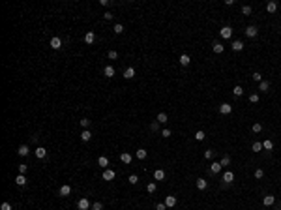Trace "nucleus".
Returning <instances> with one entry per match:
<instances>
[{
  "label": "nucleus",
  "mask_w": 281,
  "mask_h": 210,
  "mask_svg": "<svg viewBox=\"0 0 281 210\" xmlns=\"http://www.w3.org/2000/svg\"><path fill=\"white\" fill-rule=\"evenodd\" d=\"M15 184H17V186H26V176H24V175H19L17 178H15Z\"/></svg>",
  "instance_id": "20"
},
{
  "label": "nucleus",
  "mask_w": 281,
  "mask_h": 210,
  "mask_svg": "<svg viewBox=\"0 0 281 210\" xmlns=\"http://www.w3.org/2000/svg\"><path fill=\"white\" fill-rule=\"evenodd\" d=\"M204 137H206V133H204L202 130H199V131L195 133V139H197V141H202V139H204Z\"/></svg>",
  "instance_id": "34"
},
{
  "label": "nucleus",
  "mask_w": 281,
  "mask_h": 210,
  "mask_svg": "<svg viewBox=\"0 0 281 210\" xmlns=\"http://www.w3.org/2000/svg\"><path fill=\"white\" fill-rule=\"evenodd\" d=\"M92 210H103V204H101L99 201H96L94 204H92Z\"/></svg>",
  "instance_id": "39"
},
{
  "label": "nucleus",
  "mask_w": 281,
  "mask_h": 210,
  "mask_svg": "<svg viewBox=\"0 0 281 210\" xmlns=\"http://www.w3.org/2000/svg\"><path fill=\"white\" fill-rule=\"evenodd\" d=\"M109 58H112V60L118 58V53H116V51H109Z\"/></svg>",
  "instance_id": "49"
},
{
  "label": "nucleus",
  "mask_w": 281,
  "mask_h": 210,
  "mask_svg": "<svg viewBox=\"0 0 281 210\" xmlns=\"http://www.w3.org/2000/svg\"><path fill=\"white\" fill-rule=\"evenodd\" d=\"M26 173V165L24 163H19V175H24Z\"/></svg>",
  "instance_id": "44"
},
{
  "label": "nucleus",
  "mask_w": 281,
  "mask_h": 210,
  "mask_svg": "<svg viewBox=\"0 0 281 210\" xmlns=\"http://www.w3.org/2000/svg\"><path fill=\"white\" fill-rule=\"evenodd\" d=\"M242 13L244 15H251V6H244L242 8Z\"/></svg>",
  "instance_id": "43"
},
{
  "label": "nucleus",
  "mask_w": 281,
  "mask_h": 210,
  "mask_svg": "<svg viewBox=\"0 0 281 210\" xmlns=\"http://www.w3.org/2000/svg\"><path fill=\"white\" fill-rule=\"evenodd\" d=\"M249 103H259V94H251V96H249Z\"/></svg>",
  "instance_id": "38"
},
{
  "label": "nucleus",
  "mask_w": 281,
  "mask_h": 210,
  "mask_svg": "<svg viewBox=\"0 0 281 210\" xmlns=\"http://www.w3.org/2000/svg\"><path fill=\"white\" fill-rule=\"evenodd\" d=\"M197 188L199 189H206L208 188V182L204 180V178H197Z\"/></svg>",
  "instance_id": "21"
},
{
  "label": "nucleus",
  "mask_w": 281,
  "mask_h": 210,
  "mask_svg": "<svg viewBox=\"0 0 281 210\" xmlns=\"http://www.w3.org/2000/svg\"><path fill=\"white\" fill-rule=\"evenodd\" d=\"M139 182V176L137 175H129V184H137Z\"/></svg>",
  "instance_id": "45"
},
{
  "label": "nucleus",
  "mask_w": 281,
  "mask_h": 210,
  "mask_svg": "<svg viewBox=\"0 0 281 210\" xmlns=\"http://www.w3.org/2000/svg\"><path fill=\"white\" fill-rule=\"evenodd\" d=\"M156 188H157V186H156V184H154V182H150V184H146V191H148V193H154V191H156Z\"/></svg>",
  "instance_id": "33"
},
{
  "label": "nucleus",
  "mask_w": 281,
  "mask_h": 210,
  "mask_svg": "<svg viewBox=\"0 0 281 210\" xmlns=\"http://www.w3.org/2000/svg\"><path fill=\"white\" fill-rule=\"evenodd\" d=\"M232 180H234V173L227 171V173H225V175H223V182H225V184H231Z\"/></svg>",
  "instance_id": "16"
},
{
  "label": "nucleus",
  "mask_w": 281,
  "mask_h": 210,
  "mask_svg": "<svg viewBox=\"0 0 281 210\" xmlns=\"http://www.w3.org/2000/svg\"><path fill=\"white\" fill-rule=\"evenodd\" d=\"M274 203H275V197H274V195H264V199H262V204H264V206H272Z\"/></svg>",
  "instance_id": "11"
},
{
  "label": "nucleus",
  "mask_w": 281,
  "mask_h": 210,
  "mask_svg": "<svg viewBox=\"0 0 281 210\" xmlns=\"http://www.w3.org/2000/svg\"><path fill=\"white\" fill-rule=\"evenodd\" d=\"M112 30H114L116 34H122V32H124V27H122L120 23H116V24H114V28H112Z\"/></svg>",
  "instance_id": "37"
},
{
  "label": "nucleus",
  "mask_w": 281,
  "mask_h": 210,
  "mask_svg": "<svg viewBox=\"0 0 281 210\" xmlns=\"http://www.w3.org/2000/svg\"><path fill=\"white\" fill-rule=\"evenodd\" d=\"M58 195L60 197H68V195H71V186H68V184H66V186H62L58 189Z\"/></svg>",
  "instance_id": "5"
},
{
  "label": "nucleus",
  "mask_w": 281,
  "mask_h": 210,
  "mask_svg": "<svg viewBox=\"0 0 281 210\" xmlns=\"http://www.w3.org/2000/svg\"><path fill=\"white\" fill-rule=\"evenodd\" d=\"M154 178L156 180H165V171H163V169H157L154 173Z\"/></svg>",
  "instance_id": "19"
},
{
  "label": "nucleus",
  "mask_w": 281,
  "mask_h": 210,
  "mask_svg": "<svg viewBox=\"0 0 281 210\" xmlns=\"http://www.w3.org/2000/svg\"><path fill=\"white\" fill-rule=\"evenodd\" d=\"M94 42H96V34H94V32H86V34H84V43H86V45H92Z\"/></svg>",
  "instance_id": "7"
},
{
  "label": "nucleus",
  "mask_w": 281,
  "mask_h": 210,
  "mask_svg": "<svg viewBox=\"0 0 281 210\" xmlns=\"http://www.w3.org/2000/svg\"><path fill=\"white\" fill-rule=\"evenodd\" d=\"M262 148H264V150H272V148H274V143L270 141V139H266V141L262 143Z\"/></svg>",
  "instance_id": "29"
},
{
  "label": "nucleus",
  "mask_w": 281,
  "mask_h": 210,
  "mask_svg": "<svg viewBox=\"0 0 281 210\" xmlns=\"http://www.w3.org/2000/svg\"><path fill=\"white\" fill-rule=\"evenodd\" d=\"M120 160L124 163H131V154H127V152H124V154L120 156Z\"/></svg>",
  "instance_id": "30"
},
{
  "label": "nucleus",
  "mask_w": 281,
  "mask_h": 210,
  "mask_svg": "<svg viewBox=\"0 0 281 210\" xmlns=\"http://www.w3.org/2000/svg\"><path fill=\"white\" fill-rule=\"evenodd\" d=\"M114 176H116V173H114V171H111V169H105V171H103V175H101V178H103V180H112Z\"/></svg>",
  "instance_id": "6"
},
{
  "label": "nucleus",
  "mask_w": 281,
  "mask_h": 210,
  "mask_svg": "<svg viewBox=\"0 0 281 210\" xmlns=\"http://www.w3.org/2000/svg\"><path fill=\"white\" fill-rule=\"evenodd\" d=\"M150 130H152V131H157V130H159V122H157V120L152 122V124H150Z\"/></svg>",
  "instance_id": "40"
},
{
  "label": "nucleus",
  "mask_w": 281,
  "mask_h": 210,
  "mask_svg": "<svg viewBox=\"0 0 281 210\" xmlns=\"http://www.w3.org/2000/svg\"><path fill=\"white\" fill-rule=\"evenodd\" d=\"M156 210H167V204L165 203H157L156 204Z\"/></svg>",
  "instance_id": "47"
},
{
  "label": "nucleus",
  "mask_w": 281,
  "mask_h": 210,
  "mask_svg": "<svg viewBox=\"0 0 281 210\" xmlns=\"http://www.w3.org/2000/svg\"><path fill=\"white\" fill-rule=\"evenodd\" d=\"M81 126H83L84 130H88V126H90V120H88V118H83V120H81Z\"/></svg>",
  "instance_id": "42"
},
{
  "label": "nucleus",
  "mask_w": 281,
  "mask_h": 210,
  "mask_svg": "<svg viewBox=\"0 0 281 210\" xmlns=\"http://www.w3.org/2000/svg\"><path fill=\"white\" fill-rule=\"evenodd\" d=\"M231 49L234 51V53H238V51H242V49H244V42H240V39H236V42H232Z\"/></svg>",
  "instance_id": "12"
},
{
  "label": "nucleus",
  "mask_w": 281,
  "mask_h": 210,
  "mask_svg": "<svg viewBox=\"0 0 281 210\" xmlns=\"http://www.w3.org/2000/svg\"><path fill=\"white\" fill-rule=\"evenodd\" d=\"M212 49H214V53H216V54H221L223 51H225V47H223L219 42H214V43H212Z\"/></svg>",
  "instance_id": "10"
},
{
  "label": "nucleus",
  "mask_w": 281,
  "mask_h": 210,
  "mask_svg": "<svg viewBox=\"0 0 281 210\" xmlns=\"http://www.w3.org/2000/svg\"><path fill=\"white\" fill-rule=\"evenodd\" d=\"M204 158H206V160H212V158H214V150H204Z\"/></svg>",
  "instance_id": "41"
},
{
  "label": "nucleus",
  "mask_w": 281,
  "mask_h": 210,
  "mask_svg": "<svg viewBox=\"0 0 281 210\" xmlns=\"http://www.w3.org/2000/svg\"><path fill=\"white\" fill-rule=\"evenodd\" d=\"M189 62H191L189 54H182V56H180V64H182V66H189Z\"/></svg>",
  "instance_id": "23"
},
{
  "label": "nucleus",
  "mask_w": 281,
  "mask_h": 210,
  "mask_svg": "<svg viewBox=\"0 0 281 210\" xmlns=\"http://www.w3.org/2000/svg\"><path fill=\"white\" fill-rule=\"evenodd\" d=\"M157 122H159V124H165V122L169 120V116H167V113H159V115H157V118H156Z\"/></svg>",
  "instance_id": "24"
},
{
  "label": "nucleus",
  "mask_w": 281,
  "mask_h": 210,
  "mask_svg": "<svg viewBox=\"0 0 281 210\" xmlns=\"http://www.w3.org/2000/svg\"><path fill=\"white\" fill-rule=\"evenodd\" d=\"M260 130H262V126H260V124H259V122H255V124L251 126V131H253V133H259Z\"/></svg>",
  "instance_id": "36"
},
{
  "label": "nucleus",
  "mask_w": 281,
  "mask_h": 210,
  "mask_svg": "<svg viewBox=\"0 0 281 210\" xmlns=\"http://www.w3.org/2000/svg\"><path fill=\"white\" fill-rule=\"evenodd\" d=\"M251 148H253V152H260V150H262V143H259V141H255V143H253V146H251Z\"/></svg>",
  "instance_id": "32"
},
{
  "label": "nucleus",
  "mask_w": 281,
  "mask_h": 210,
  "mask_svg": "<svg viewBox=\"0 0 281 210\" xmlns=\"http://www.w3.org/2000/svg\"><path fill=\"white\" fill-rule=\"evenodd\" d=\"M103 17L107 19V21H111V19H112V17H114V15H112L111 11H105V13H103Z\"/></svg>",
  "instance_id": "50"
},
{
  "label": "nucleus",
  "mask_w": 281,
  "mask_h": 210,
  "mask_svg": "<svg viewBox=\"0 0 281 210\" xmlns=\"http://www.w3.org/2000/svg\"><path fill=\"white\" fill-rule=\"evenodd\" d=\"M232 94L236 96V98H240V96L244 94V88H242V86H238V85H236V86H234V88H232Z\"/></svg>",
  "instance_id": "28"
},
{
  "label": "nucleus",
  "mask_w": 281,
  "mask_h": 210,
  "mask_svg": "<svg viewBox=\"0 0 281 210\" xmlns=\"http://www.w3.org/2000/svg\"><path fill=\"white\" fill-rule=\"evenodd\" d=\"M260 79H262V75H260L259 71H255V73H253V81H260Z\"/></svg>",
  "instance_id": "51"
},
{
  "label": "nucleus",
  "mask_w": 281,
  "mask_h": 210,
  "mask_svg": "<svg viewBox=\"0 0 281 210\" xmlns=\"http://www.w3.org/2000/svg\"><path fill=\"white\" fill-rule=\"evenodd\" d=\"M28 152H30V150H28V146H26V145H21V146L17 148V154L21 156V158H24V156H28Z\"/></svg>",
  "instance_id": "14"
},
{
  "label": "nucleus",
  "mask_w": 281,
  "mask_h": 210,
  "mask_svg": "<svg viewBox=\"0 0 281 210\" xmlns=\"http://www.w3.org/2000/svg\"><path fill=\"white\" fill-rule=\"evenodd\" d=\"M165 204H167V206H174V204H176V197L174 195H169L165 199Z\"/></svg>",
  "instance_id": "27"
},
{
  "label": "nucleus",
  "mask_w": 281,
  "mask_h": 210,
  "mask_svg": "<svg viewBox=\"0 0 281 210\" xmlns=\"http://www.w3.org/2000/svg\"><path fill=\"white\" fill-rule=\"evenodd\" d=\"M161 137H171V130H163L161 131Z\"/></svg>",
  "instance_id": "52"
},
{
  "label": "nucleus",
  "mask_w": 281,
  "mask_h": 210,
  "mask_svg": "<svg viewBox=\"0 0 281 210\" xmlns=\"http://www.w3.org/2000/svg\"><path fill=\"white\" fill-rule=\"evenodd\" d=\"M137 158H139V160H146V150L144 148H139V150H137Z\"/></svg>",
  "instance_id": "31"
},
{
  "label": "nucleus",
  "mask_w": 281,
  "mask_h": 210,
  "mask_svg": "<svg viewBox=\"0 0 281 210\" xmlns=\"http://www.w3.org/2000/svg\"><path fill=\"white\" fill-rule=\"evenodd\" d=\"M77 208H79V210H88V208H92V204L88 203V199H86V197H83V199H79Z\"/></svg>",
  "instance_id": "2"
},
{
  "label": "nucleus",
  "mask_w": 281,
  "mask_h": 210,
  "mask_svg": "<svg viewBox=\"0 0 281 210\" xmlns=\"http://www.w3.org/2000/svg\"><path fill=\"white\" fill-rule=\"evenodd\" d=\"M0 210H11V204H9V203H2V206H0Z\"/></svg>",
  "instance_id": "48"
},
{
  "label": "nucleus",
  "mask_w": 281,
  "mask_h": 210,
  "mask_svg": "<svg viewBox=\"0 0 281 210\" xmlns=\"http://www.w3.org/2000/svg\"><path fill=\"white\" fill-rule=\"evenodd\" d=\"M51 49H54V51L62 49V39H60L58 36H54V38H51Z\"/></svg>",
  "instance_id": "1"
},
{
  "label": "nucleus",
  "mask_w": 281,
  "mask_h": 210,
  "mask_svg": "<svg viewBox=\"0 0 281 210\" xmlns=\"http://www.w3.org/2000/svg\"><path fill=\"white\" fill-rule=\"evenodd\" d=\"M219 34H221L223 39H229V38L232 36V28H231V27H223L221 30H219Z\"/></svg>",
  "instance_id": "4"
},
{
  "label": "nucleus",
  "mask_w": 281,
  "mask_h": 210,
  "mask_svg": "<svg viewBox=\"0 0 281 210\" xmlns=\"http://www.w3.org/2000/svg\"><path fill=\"white\" fill-rule=\"evenodd\" d=\"M98 163H99V165L103 167V169H107V165H109V158H107V156H99Z\"/></svg>",
  "instance_id": "22"
},
{
  "label": "nucleus",
  "mask_w": 281,
  "mask_h": 210,
  "mask_svg": "<svg viewBox=\"0 0 281 210\" xmlns=\"http://www.w3.org/2000/svg\"><path fill=\"white\" fill-rule=\"evenodd\" d=\"M219 163H221V167H227L229 163H231V158H229V156H223V158H221V161H219Z\"/></svg>",
  "instance_id": "35"
},
{
  "label": "nucleus",
  "mask_w": 281,
  "mask_h": 210,
  "mask_svg": "<svg viewBox=\"0 0 281 210\" xmlns=\"http://www.w3.org/2000/svg\"><path fill=\"white\" fill-rule=\"evenodd\" d=\"M135 77V70L133 68H126L124 70V79H133Z\"/></svg>",
  "instance_id": "15"
},
{
  "label": "nucleus",
  "mask_w": 281,
  "mask_h": 210,
  "mask_svg": "<svg viewBox=\"0 0 281 210\" xmlns=\"http://www.w3.org/2000/svg\"><path fill=\"white\" fill-rule=\"evenodd\" d=\"M210 171L214 173V175H217V173L221 171V163H219V161H214L212 165H210Z\"/></svg>",
  "instance_id": "18"
},
{
  "label": "nucleus",
  "mask_w": 281,
  "mask_h": 210,
  "mask_svg": "<svg viewBox=\"0 0 281 210\" xmlns=\"http://www.w3.org/2000/svg\"><path fill=\"white\" fill-rule=\"evenodd\" d=\"M103 75H105V77H109V79L114 77V68H112V66H105V68H103Z\"/></svg>",
  "instance_id": "13"
},
{
  "label": "nucleus",
  "mask_w": 281,
  "mask_h": 210,
  "mask_svg": "<svg viewBox=\"0 0 281 210\" xmlns=\"http://www.w3.org/2000/svg\"><path fill=\"white\" fill-rule=\"evenodd\" d=\"M257 34H259V28L257 27H247L246 28V36H247V38H255Z\"/></svg>",
  "instance_id": "8"
},
{
  "label": "nucleus",
  "mask_w": 281,
  "mask_h": 210,
  "mask_svg": "<svg viewBox=\"0 0 281 210\" xmlns=\"http://www.w3.org/2000/svg\"><path fill=\"white\" fill-rule=\"evenodd\" d=\"M264 176V171L262 169H257V171H255V178H262Z\"/></svg>",
  "instance_id": "46"
},
{
  "label": "nucleus",
  "mask_w": 281,
  "mask_h": 210,
  "mask_svg": "<svg viewBox=\"0 0 281 210\" xmlns=\"http://www.w3.org/2000/svg\"><path fill=\"white\" fill-rule=\"evenodd\" d=\"M275 9H277V2H274V0H272V2L266 4V11L268 13H275Z\"/></svg>",
  "instance_id": "17"
},
{
  "label": "nucleus",
  "mask_w": 281,
  "mask_h": 210,
  "mask_svg": "<svg viewBox=\"0 0 281 210\" xmlns=\"http://www.w3.org/2000/svg\"><path fill=\"white\" fill-rule=\"evenodd\" d=\"M219 113H221V115H231V113H232V105L231 103H221V105H219Z\"/></svg>",
  "instance_id": "3"
},
{
  "label": "nucleus",
  "mask_w": 281,
  "mask_h": 210,
  "mask_svg": "<svg viewBox=\"0 0 281 210\" xmlns=\"http://www.w3.org/2000/svg\"><path fill=\"white\" fill-rule=\"evenodd\" d=\"M81 139H83V141H84V143H88V141H90V139H92V133H90V131H88V130H84V131H83V133H81Z\"/></svg>",
  "instance_id": "26"
},
{
  "label": "nucleus",
  "mask_w": 281,
  "mask_h": 210,
  "mask_svg": "<svg viewBox=\"0 0 281 210\" xmlns=\"http://www.w3.org/2000/svg\"><path fill=\"white\" fill-rule=\"evenodd\" d=\"M268 88H270V83H268V81H260L259 90H260V92H268Z\"/></svg>",
  "instance_id": "25"
},
{
  "label": "nucleus",
  "mask_w": 281,
  "mask_h": 210,
  "mask_svg": "<svg viewBox=\"0 0 281 210\" xmlns=\"http://www.w3.org/2000/svg\"><path fill=\"white\" fill-rule=\"evenodd\" d=\"M45 156H47V150H45L43 146H38V148H36V158H38V160H43Z\"/></svg>",
  "instance_id": "9"
}]
</instances>
